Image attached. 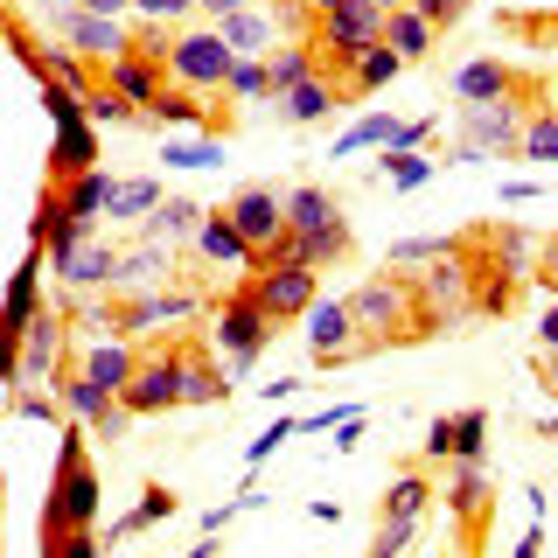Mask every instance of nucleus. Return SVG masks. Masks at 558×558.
I'll use <instances>...</instances> for the list:
<instances>
[{
    "label": "nucleus",
    "instance_id": "nucleus-1",
    "mask_svg": "<svg viewBox=\"0 0 558 558\" xmlns=\"http://www.w3.org/2000/svg\"><path fill=\"white\" fill-rule=\"evenodd\" d=\"M98 468L92 453H84V418H70L57 433V475H49V496H43V531H35V545L49 558H98L105 537H98Z\"/></svg>",
    "mask_w": 558,
    "mask_h": 558
},
{
    "label": "nucleus",
    "instance_id": "nucleus-2",
    "mask_svg": "<svg viewBox=\"0 0 558 558\" xmlns=\"http://www.w3.org/2000/svg\"><path fill=\"white\" fill-rule=\"evenodd\" d=\"M349 314H356L363 356H377V349H418V342H433L426 314H418V287H412V272H398V266H384V272L363 279V287L349 293Z\"/></svg>",
    "mask_w": 558,
    "mask_h": 558
},
{
    "label": "nucleus",
    "instance_id": "nucleus-3",
    "mask_svg": "<svg viewBox=\"0 0 558 558\" xmlns=\"http://www.w3.org/2000/svg\"><path fill=\"white\" fill-rule=\"evenodd\" d=\"M272 342H279V322H272L266 307H258V293H252V287H238L231 301L209 314V356L231 371V384H238V377H252V371H258V356H266Z\"/></svg>",
    "mask_w": 558,
    "mask_h": 558
},
{
    "label": "nucleus",
    "instance_id": "nucleus-4",
    "mask_svg": "<svg viewBox=\"0 0 558 558\" xmlns=\"http://www.w3.org/2000/svg\"><path fill=\"white\" fill-rule=\"evenodd\" d=\"M537 105V84L523 77L510 98H488V105H461V147H453V161H482V154H496V161H510L517 140H523V119H531Z\"/></svg>",
    "mask_w": 558,
    "mask_h": 558
},
{
    "label": "nucleus",
    "instance_id": "nucleus-5",
    "mask_svg": "<svg viewBox=\"0 0 558 558\" xmlns=\"http://www.w3.org/2000/svg\"><path fill=\"white\" fill-rule=\"evenodd\" d=\"M231 63H238V49L217 35V22H182L168 35V77L182 84V92H196V98H223Z\"/></svg>",
    "mask_w": 558,
    "mask_h": 558
},
{
    "label": "nucleus",
    "instance_id": "nucleus-6",
    "mask_svg": "<svg viewBox=\"0 0 558 558\" xmlns=\"http://www.w3.org/2000/svg\"><path fill=\"white\" fill-rule=\"evenodd\" d=\"M412 287H418V314H426L433 336H440V328H461L468 314H475V238H461V252L418 266Z\"/></svg>",
    "mask_w": 558,
    "mask_h": 558
},
{
    "label": "nucleus",
    "instance_id": "nucleus-7",
    "mask_svg": "<svg viewBox=\"0 0 558 558\" xmlns=\"http://www.w3.org/2000/svg\"><path fill=\"white\" fill-rule=\"evenodd\" d=\"M43 272H49L43 244H28V258L8 279V301H0V384H8V391L22 384V342H28L35 307H43Z\"/></svg>",
    "mask_w": 558,
    "mask_h": 558
},
{
    "label": "nucleus",
    "instance_id": "nucleus-8",
    "mask_svg": "<svg viewBox=\"0 0 558 558\" xmlns=\"http://www.w3.org/2000/svg\"><path fill=\"white\" fill-rule=\"evenodd\" d=\"M307 43L322 49V77L336 84L342 70H349V57H356V49L384 43V8H377V0H342V8L314 14V35H307Z\"/></svg>",
    "mask_w": 558,
    "mask_h": 558
},
{
    "label": "nucleus",
    "instance_id": "nucleus-9",
    "mask_svg": "<svg viewBox=\"0 0 558 558\" xmlns=\"http://www.w3.org/2000/svg\"><path fill=\"white\" fill-rule=\"evenodd\" d=\"M182 363H189V342H147L126 377V391H119V405L133 418H154V412H174L182 405Z\"/></svg>",
    "mask_w": 558,
    "mask_h": 558
},
{
    "label": "nucleus",
    "instance_id": "nucleus-10",
    "mask_svg": "<svg viewBox=\"0 0 558 558\" xmlns=\"http://www.w3.org/2000/svg\"><path fill=\"white\" fill-rule=\"evenodd\" d=\"M252 293H258V307L287 328V322H307V307L322 301V272L301 266V258H279V266H258L252 272Z\"/></svg>",
    "mask_w": 558,
    "mask_h": 558
},
{
    "label": "nucleus",
    "instance_id": "nucleus-11",
    "mask_svg": "<svg viewBox=\"0 0 558 558\" xmlns=\"http://www.w3.org/2000/svg\"><path fill=\"white\" fill-rule=\"evenodd\" d=\"M43 258H49V272H57V287L77 293V301H92V293L119 287V252H112V244H98V238L70 244V252H43Z\"/></svg>",
    "mask_w": 558,
    "mask_h": 558
},
{
    "label": "nucleus",
    "instance_id": "nucleus-12",
    "mask_svg": "<svg viewBox=\"0 0 558 558\" xmlns=\"http://www.w3.org/2000/svg\"><path fill=\"white\" fill-rule=\"evenodd\" d=\"M307 349H314V371H342V363L363 356V336H356L349 301H314L307 307Z\"/></svg>",
    "mask_w": 558,
    "mask_h": 558
},
{
    "label": "nucleus",
    "instance_id": "nucleus-13",
    "mask_svg": "<svg viewBox=\"0 0 558 558\" xmlns=\"http://www.w3.org/2000/svg\"><path fill=\"white\" fill-rule=\"evenodd\" d=\"M447 510L461 517V545L482 551V523H488V510H496V482H488L482 461H453V475H447Z\"/></svg>",
    "mask_w": 558,
    "mask_h": 558
},
{
    "label": "nucleus",
    "instance_id": "nucleus-14",
    "mask_svg": "<svg viewBox=\"0 0 558 558\" xmlns=\"http://www.w3.org/2000/svg\"><path fill=\"white\" fill-rule=\"evenodd\" d=\"M223 209H231V223L244 231V244H252V258L266 252L279 231H287V196H279V189H258V182H252V189H238Z\"/></svg>",
    "mask_w": 558,
    "mask_h": 558
},
{
    "label": "nucleus",
    "instance_id": "nucleus-15",
    "mask_svg": "<svg viewBox=\"0 0 558 558\" xmlns=\"http://www.w3.org/2000/svg\"><path fill=\"white\" fill-rule=\"evenodd\" d=\"M398 70H405V57H398L391 43H371V49H356V57H349V70L336 77V98H342V105H363V98H377L384 84L398 77Z\"/></svg>",
    "mask_w": 558,
    "mask_h": 558
},
{
    "label": "nucleus",
    "instance_id": "nucleus-16",
    "mask_svg": "<svg viewBox=\"0 0 558 558\" xmlns=\"http://www.w3.org/2000/svg\"><path fill=\"white\" fill-rule=\"evenodd\" d=\"M63 49H77V57H92V63H112V57H126V49H133V28H126V14H92V8H77V22H70V35H63Z\"/></svg>",
    "mask_w": 558,
    "mask_h": 558
},
{
    "label": "nucleus",
    "instance_id": "nucleus-17",
    "mask_svg": "<svg viewBox=\"0 0 558 558\" xmlns=\"http://www.w3.org/2000/svg\"><path fill=\"white\" fill-rule=\"evenodd\" d=\"M63 336H70V322L43 301V307H35V322H28V342H22V384L57 377V363H63Z\"/></svg>",
    "mask_w": 558,
    "mask_h": 558
},
{
    "label": "nucleus",
    "instance_id": "nucleus-18",
    "mask_svg": "<svg viewBox=\"0 0 558 558\" xmlns=\"http://www.w3.org/2000/svg\"><path fill=\"white\" fill-rule=\"evenodd\" d=\"M105 84H112V92H126L133 105H140V112H147V105L154 98H161V84H168V63L161 57H154V49H126V57H112V63H105Z\"/></svg>",
    "mask_w": 558,
    "mask_h": 558
},
{
    "label": "nucleus",
    "instance_id": "nucleus-19",
    "mask_svg": "<svg viewBox=\"0 0 558 558\" xmlns=\"http://www.w3.org/2000/svg\"><path fill=\"white\" fill-rule=\"evenodd\" d=\"M517 84H523V77H517L510 63H496V57H468L461 70H453L447 92H453V105H488V98H510Z\"/></svg>",
    "mask_w": 558,
    "mask_h": 558
},
{
    "label": "nucleus",
    "instance_id": "nucleus-20",
    "mask_svg": "<svg viewBox=\"0 0 558 558\" xmlns=\"http://www.w3.org/2000/svg\"><path fill=\"white\" fill-rule=\"evenodd\" d=\"M196 258L203 266H252V244H244V231L231 223V209H203V223H196Z\"/></svg>",
    "mask_w": 558,
    "mask_h": 558
},
{
    "label": "nucleus",
    "instance_id": "nucleus-21",
    "mask_svg": "<svg viewBox=\"0 0 558 558\" xmlns=\"http://www.w3.org/2000/svg\"><path fill=\"white\" fill-rule=\"evenodd\" d=\"M98 168V126L92 119H70V126H57V140H49V174L43 182H70V174Z\"/></svg>",
    "mask_w": 558,
    "mask_h": 558
},
{
    "label": "nucleus",
    "instance_id": "nucleus-22",
    "mask_svg": "<svg viewBox=\"0 0 558 558\" xmlns=\"http://www.w3.org/2000/svg\"><path fill=\"white\" fill-rule=\"evenodd\" d=\"M272 112H279V126H314V119H336L342 98H336L328 77H307V84H293V92H272Z\"/></svg>",
    "mask_w": 558,
    "mask_h": 558
},
{
    "label": "nucleus",
    "instance_id": "nucleus-23",
    "mask_svg": "<svg viewBox=\"0 0 558 558\" xmlns=\"http://www.w3.org/2000/svg\"><path fill=\"white\" fill-rule=\"evenodd\" d=\"M217 35L238 49V57H272L279 49V22H272V8L258 0V8H238V14H223Z\"/></svg>",
    "mask_w": 558,
    "mask_h": 558
},
{
    "label": "nucleus",
    "instance_id": "nucleus-24",
    "mask_svg": "<svg viewBox=\"0 0 558 558\" xmlns=\"http://www.w3.org/2000/svg\"><path fill=\"white\" fill-rule=\"evenodd\" d=\"M231 398V371L209 356V342H189V363H182V405H223Z\"/></svg>",
    "mask_w": 558,
    "mask_h": 558
},
{
    "label": "nucleus",
    "instance_id": "nucleus-25",
    "mask_svg": "<svg viewBox=\"0 0 558 558\" xmlns=\"http://www.w3.org/2000/svg\"><path fill=\"white\" fill-rule=\"evenodd\" d=\"M133 363H140L133 336H112V328H105V342H92V349H84V363H77V371H84V377H98L105 391H126Z\"/></svg>",
    "mask_w": 558,
    "mask_h": 558
},
{
    "label": "nucleus",
    "instance_id": "nucleus-26",
    "mask_svg": "<svg viewBox=\"0 0 558 558\" xmlns=\"http://www.w3.org/2000/svg\"><path fill=\"white\" fill-rule=\"evenodd\" d=\"M384 43H391L405 63H426L433 43H440V28H433L418 8H384Z\"/></svg>",
    "mask_w": 558,
    "mask_h": 558
},
{
    "label": "nucleus",
    "instance_id": "nucleus-27",
    "mask_svg": "<svg viewBox=\"0 0 558 558\" xmlns=\"http://www.w3.org/2000/svg\"><path fill=\"white\" fill-rule=\"evenodd\" d=\"M356 252V238H349V217H328L322 231H293V258H301V266H342V258Z\"/></svg>",
    "mask_w": 558,
    "mask_h": 558
},
{
    "label": "nucleus",
    "instance_id": "nucleus-28",
    "mask_svg": "<svg viewBox=\"0 0 558 558\" xmlns=\"http://www.w3.org/2000/svg\"><path fill=\"white\" fill-rule=\"evenodd\" d=\"M196 223H203V203H189V196H161L140 217V231H147L154 244H182V238H196Z\"/></svg>",
    "mask_w": 558,
    "mask_h": 558
},
{
    "label": "nucleus",
    "instance_id": "nucleus-29",
    "mask_svg": "<svg viewBox=\"0 0 558 558\" xmlns=\"http://www.w3.org/2000/svg\"><path fill=\"white\" fill-rule=\"evenodd\" d=\"M49 189H57V196H63V209H70V217H105V196H112V174H105V168H84V174H70V182H49Z\"/></svg>",
    "mask_w": 558,
    "mask_h": 558
},
{
    "label": "nucleus",
    "instance_id": "nucleus-30",
    "mask_svg": "<svg viewBox=\"0 0 558 558\" xmlns=\"http://www.w3.org/2000/svg\"><path fill=\"white\" fill-rule=\"evenodd\" d=\"M266 63H272V92H293V84L322 77V49H314V43H279Z\"/></svg>",
    "mask_w": 558,
    "mask_h": 558
},
{
    "label": "nucleus",
    "instance_id": "nucleus-31",
    "mask_svg": "<svg viewBox=\"0 0 558 558\" xmlns=\"http://www.w3.org/2000/svg\"><path fill=\"white\" fill-rule=\"evenodd\" d=\"M154 203H161V182H154V174H133V182H112L105 217H112V223H133V217H147Z\"/></svg>",
    "mask_w": 558,
    "mask_h": 558
},
{
    "label": "nucleus",
    "instance_id": "nucleus-32",
    "mask_svg": "<svg viewBox=\"0 0 558 558\" xmlns=\"http://www.w3.org/2000/svg\"><path fill=\"white\" fill-rule=\"evenodd\" d=\"M168 279V244H133V252H119V287H161Z\"/></svg>",
    "mask_w": 558,
    "mask_h": 558
},
{
    "label": "nucleus",
    "instance_id": "nucleus-33",
    "mask_svg": "<svg viewBox=\"0 0 558 558\" xmlns=\"http://www.w3.org/2000/svg\"><path fill=\"white\" fill-rule=\"evenodd\" d=\"M258 98H272V63L266 57H238L231 84H223V105H258Z\"/></svg>",
    "mask_w": 558,
    "mask_h": 558
},
{
    "label": "nucleus",
    "instance_id": "nucleus-34",
    "mask_svg": "<svg viewBox=\"0 0 558 558\" xmlns=\"http://www.w3.org/2000/svg\"><path fill=\"white\" fill-rule=\"evenodd\" d=\"M328 217H342V203L328 189H287V231H322Z\"/></svg>",
    "mask_w": 558,
    "mask_h": 558
},
{
    "label": "nucleus",
    "instance_id": "nucleus-35",
    "mask_svg": "<svg viewBox=\"0 0 558 558\" xmlns=\"http://www.w3.org/2000/svg\"><path fill=\"white\" fill-rule=\"evenodd\" d=\"M384 182H391L398 189V196H412V189H426L433 182V161H426V154H418V147H384Z\"/></svg>",
    "mask_w": 558,
    "mask_h": 558
},
{
    "label": "nucleus",
    "instance_id": "nucleus-36",
    "mask_svg": "<svg viewBox=\"0 0 558 558\" xmlns=\"http://www.w3.org/2000/svg\"><path fill=\"white\" fill-rule=\"evenodd\" d=\"M433 510V475H398L391 488H384V517H405V523H418Z\"/></svg>",
    "mask_w": 558,
    "mask_h": 558
},
{
    "label": "nucleus",
    "instance_id": "nucleus-37",
    "mask_svg": "<svg viewBox=\"0 0 558 558\" xmlns=\"http://www.w3.org/2000/svg\"><path fill=\"white\" fill-rule=\"evenodd\" d=\"M84 119H92V126H147V112H140L126 92H112V84H98V92L84 98Z\"/></svg>",
    "mask_w": 558,
    "mask_h": 558
},
{
    "label": "nucleus",
    "instance_id": "nucleus-38",
    "mask_svg": "<svg viewBox=\"0 0 558 558\" xmlns=\"http://www.w3.org/2000/svg\"><path fill=\"white\" fill-rule=\"evenodd\" d=\"M523 161H558V112L545 105H531V119H523V140H517Z\"/></svg>",
    "mask_w": 558,
    "mask_h": 558
},
{
    "label": "nucleus",
    "instance_id": "nucleus-39",
    "mask_svg": "<svg viewBox=\"0 0 558 558\" xmlns=\"http://www.w3.org/2000/svg\"><path fill=\"white\" fill-rule=\"evenodd\" d=\"M161 517H174V488L154 482L147 496H140V510H126V517L112 523V545H119V537H133V531H147V523H161Z\"/></svg>",
    "mask_w": 558,
    "mask_h": 558
},
{
    "label": "nucleus",
    "instance_id": "nucleus-40",
    "mask_svg": "<svg viewBox=\"0 0 558 558\" xmlns=\"http://www.w3.org/2000/svg\"><path fill=\"white\" fill-rule=\"evenodd\" d=\"M453 461H488V412H453Z\"/></svg>",
    "mask_w": 558,
    "mask_h": 558
},
{
    "label": "nucleus",
    "instance_id": "nucleus-41",
    "mask_svg": "<svg viewBox=\"0 0 558 558\" xmlns=\"http://www.w3.org/2000/svg\"><path fill=\"white\" fill-rule=\"evenodd\" d=\"M447 252H461V238H412V244H391V258H384V266L418 272V266H433V258H447Z\"/></svg>",
    "mask_w": 558,
    "mask_h": 558
},
{
    "label": "nucleus",
    "instance_id": "nucleus-42",
    "mask_svg": "<svg viewBox=\"0 0 558 558\" xmlns=\"http://www.w3.org/2000/svg\"><path fill=\"white\" fill-rule=\"evenodd\" d=\"M266 8L279 22V43H307V35H314V8H307V0H266Z\"/></svg>",
    "mask_w": 558,
    "mask_h": 558
},
{
    "label": "nucleus",
    "instance_id": "nucleus-43",
    "mask_svg": "<svg viewBox=\"0 0 558 558\" xmlns=\"http://www.w3.org/2000/svg\"><path fill=\"white\" fill-rule=\"evenodd\" d=\"M391 119H356V126H349L342 140H336V154H356V147H391Z\"/></svg>",
    "mask_w": 558,
    "mask_h": 558
},
{
    "label": "nucleus",
    "instance_id": "nucleus-44",
    "mask_svg": "<svg viewBox=\"0 0 558 558\" xmlns=\"http://www.w3.org/2000/svg\"><path fill=\"white\" fill-rule=\"evenodd\" d=\"M133 14L140 22H196L203 0H133Z\"/></svg>",
    "mask_w": 558,
    "mask_h": 558
},
{
    "label": "nucleus",
    "instance_id": "nucleus-45",
    "mask_svg": "<svg viewBox=\"0 0 558 558\" xmlns=\"http://www.w3.org/2000/svg\"><path fill=\"white\" fill-rule=\"evenodd\" d=\"M35 92H43V112L57 119V126H70V119H84V98L70 92V84H35Z\"/></svg>",
    "mask_w": 558,
    "mask_h": 558
},
{
    "label": "nucleus",
    "instance_id": "nucleus-46",
    "mask_svg": "<svg viewBox=\"0 0 558 558\" xmlns=\"http://www.w3.org/2000/svg\"><path fill=\"white\" fill-rule=\"evenodd\" d=\"M412 537H418V523H405V517H384L377 531H371V551H377V558H391V551H405Z\"/></svg>",
    "mask_w": 558,
    "mask_h": 558
},
{
    "label": "nucleus",
    "instance_id": "nucleus-47",
    "mask_svg": "<svg viewBox=\"0 0 558 558\" xmlns=\"http://www.w3.org/2000/svg\"><path fill=\"white\" fill-rule=\"evenodd\" d=\"M426 461H433V468L453 461V418H433V426H426Z\"/></svg>",
    "mask_w": 558,
    "mask_h": 558
},
{
    "label": "nucleus",
    "instance_id": "nucleus-48",
    "mask_svg": "<svg viewBox=\"0 0 558 558\" xmlns=\"http://www.w3.org/2000/svg\"><path fill=\"white\" fill-rule=\"evenodd\" d=\"M287 433H293V418H272V426H266V433H258V440H252V453H244V461H252V468H258V461H272Z\"/></svg>",
    "mask_w": 558,
    "mask_h": 558
},
{
    "label": "nucleus",
    "instance_id": "nucleus-49",
    "mask_svg": "<svg viewBox=\"0 0 558 558\" xmlns=\"http://www.w3.org/2000/svg\"><path fill=\"white\" fill-rule=\"evenodd\" d=\"M412 8L426 14L433 28H453V22H461V14H468V0H412Z\"/></svg>",
    "mask_w": 558,
    "mask_h": 558
},
{
    "label": "nucleus",
    "instance_id": "nucleus-50",
    "mask_svg": "<svg viewBox=\"0 0 558 558\" xmlns=\"http://www.w3.org/2000/svg\"><path fill=\"white\" fill-rule=\"evenodd\" d=\"M531 272H537V287H545V293H558V231L537 244V266Z\"/></svg>",
    "mask_w": 558,
    "mask_h": 558
},
{
    "label": "nucleus",
    "instance_id": "nucleus-51",
    "mask_svg": "<svg viewBox=\"0 0 558 558\" xmlns=\"http://www.w3.org/2000/svg\"><path fill=\"white\" fill-rule=\"evenodd\" d=\"M217 154H223L217 140H196V147H168V161L174 168H203V161H217Z\"/></svg>",
    "mask_w": 558,
    "mask_h": 558
},
{
    "label": "nucleus",
    "instance_id": "nucleus-52",
    "mask_svg": "<svg viewBox=\"0 0 558 558\" xmlns=\"http://www.w3.org/2000/svg\"><path fill=\"white\" fill-rule=\"evenodd\" d=\"M537 342H545V356H558V293H551V307H545V322H537Z\"/></svg>",
    "mask_w": 558,
    "mask_h": 558
},
{
    "label": "nucleus",
    "instance_id": "nucleus-53",
    "mask_svg": "<svg viewBox=\"0 0 558 558\" xmlns=\"http://www.w3.org/2000/svg\"><path fill=\"white\" fill-rule=\"evenodd\" d=\"M238 8H258V0H203V22H223V14H238Z\"/></svg>",
    "mask_w": 558,
    "mask_h": 558
},
{
    "label": "nucleus",
    "instance_id": "nucleus-54",
    "mask_svg": "<svg viewBox=\"0 0 558 558\" xmlns=\"http://www.w3.org/2000/svg\"><path fill=\"white\" fill-rule=\"evenodd\" d=\"M92 14H133V0H84Z\"/></svg>",
    "mask_w": 558,
    "mask_h": 558
},
{
    "label": "nucleus",
    "instance_id": "nucleus-55",
    "mask_svg": "<svg viewBox=\"0 0 558 558\" xmlns=\"http://www.w3.org/2000/svg\"><path fill=\"white\" fill-rule=\"evenodd\" d=\"M537 433H545V440L558 447V412H551V418H537Z\"/></svg>",
    "mask_w": 558,
    "mask_h": 558
},
{
    "label": "nucleus",
    "instance_id": "nucleus-56",
    "mask_svg": "<svg viewBox=\"0 0 558 558\" xmlns=\"http://www.w3.org/2000/svg\"><path fill=\"white\" fill-rule=\"evenodd\" d=\"M307 8H314V14H328V8H342V0H307Z\"/></svg>",
    "mask_w": 558,
    "mask_h": 558
},
{
    "label": "nucleus",
    "instance_id": "nucleus-57",
    "mask_svg": "<svg viewBox=\"0 0 558 558\" xmlns=\"http://www.w3.org/2000/svg\"><path fill=\"white\" fill-rule=\"evenodd\" d=\"M377 8H412V0H377Z\"/></svg>",
    "mask_w": 558,
    "mask_h": 558
}]
</instances>
